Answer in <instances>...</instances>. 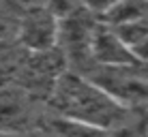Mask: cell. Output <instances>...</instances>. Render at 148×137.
<instances>
[{
	"label": "cell",
	"mask_w": 148,
	"mask_h": 137,
	"mask_svg": "<svg viewBox=\"0 0 148 137\" xmlns=\"http://www.w3.org/2000/svg\"><path fill=\"white\" fill-rule=\"evenodd\" d=\"M88 56L95 64H101V67H125V64L142 62L135 56L133 47L110 24H92Z\"/></svg>",
	"instance_id": "cell-3"
},
{
	"label": "cell",
	"mask_w": 148,
	"mask_h": 137,
	"mask_svg": "<svg viewBox=\"0 0 148 137\" xmlns=\"http://www.w3.org/2000/svg\"><path fill=\"white\" fill-rule=\"evenodd\" d=\"M19 37L26 47L37 54L52 52L58 41V15L41 7L28 11L19 26Z\"/></svg>",
	"instance_id": "cell-4"
},
{
	"label": "cell",
	"mask_w": 148,
	"mask_h": 137,
	"mask_svg": "<svg viewBox=\"0 0 148 137\" xmlns=\"http://www.w3.org/2000/svg\"><path fill=\"white\" fill-rule=\"evenodd\" d=\"M4 30H7V26H4V24L0 22V37H2V34H4Z\"/></svg>",
	"instance_id": "cell-6"
},
{
	"label": "cell",
	"mask_w": 148,
	"mask_h": 137,
	"mask_svg": "<svg viewBox=\"0 0 148 137\" xmlns=\"http://www.w3.org/2000/svg\"><path fill=\"white\" fill-rule=\"evenodd\" d=\"M58 118L95 126L101 131H116L125 124L131 109L105 92L84 73H62L54 79L49 96Z\"/></svg>",
	"instance_id": "cell-1"
},
{
	"label": "cell",
	"mask_w": 148,
	"mask_h": 137,
	"mask_svg": "<svg viewBox=\"0 0 148 137\" xmlns=\"http://www.w3.org/2000/svg\"><path fill=\"white\" fill-rule=\"evenodd\" d=\"M105 92H110L125 107H148V69L146 62L125 64V67H101L95 64L84 73Z\"/></svg>",
	"instance_id": "cell-2"
},
{
	"label": "cell",
	"mask_w": 148,
	"mask_h": 137,
	"mask_svg": "<svg viewBox=\"0 0 148 137\" xmlns=\"http://www.w3.org/2000/svg\"><path fill=\"white\" fill-rule=\"evenodd\" d=\"M0 137H22L19 133H11V131H0Z\"/></svg>",
	"instance_id": "cell-5"
}]
</instances>
